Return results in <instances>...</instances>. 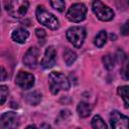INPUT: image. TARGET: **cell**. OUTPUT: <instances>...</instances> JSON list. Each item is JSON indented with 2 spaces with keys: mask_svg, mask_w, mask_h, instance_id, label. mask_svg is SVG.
Segmentation results:
<instances>
[{
  "mask_svg": "<svg viewBox=\"0 0 129 129\" xmlns=\"http://www.w3.org/2000/svg\"><path fill=\"white\" fill-rule=\"evenodd\" d=\"M118 94L120 97H122L125 107L128 108L129 107V102H128V86H122L118 88Z\"/></svg>",
  "mask_w": 129,
  "mask_h": 129,
  "instance_id": "19",
  "label": "cell"
},
{
  "mask_svg": "<svg viewBox=\"0 0 129 129\" xmlns=\"http://www.w3.org/2000/svg\"><path fill=\"white\" fill-rule=\"evenodd\" d=\"M115 62H116L115 55L107 54V55L103 56V63H104V66H105V68L107 70H112L114 68V66H115Z\"/></svg>",
  "mask_w": 129,
  "mask_h": 129,
  "instance_id": "18",
  "label": "cell"
},
{
  "mask_svg": "<svg viewBox=\"0 0 129 129\" xmlns=\"http://www.w3.org/2000/svg\"><path fill=\"white\" fill-rule=\"evenodd\" d=\"M40 100H41V95L37 92H31L25 95V101L29 105L35 106L40 102Z\"/></svg>",
  "mask_w": 129,
  "mask_h": 129,
  "instance_id": "14",
  "label": "cell"
},
{
  "mask_svg": "<svg viewBox=\"0 0 129 129\" xmlns=\"http://www.w3.org/2000/svg\"><path fill=\"white\" fill-rule=\"evenodd\" d=\"M38 55H39V49L36 46H31L28 48V50L25 52L24 57H23V62L26 67L33 69L37 64L38 60Z\"/></svg>",
  "mask_w": 129,
  "mask_h": 129,
  "instance_id": "10",
  "label": "cell"
},
{
  "mask_svg": "<svg viewBox=\"0 0 129 129\" xmlns=\"http://www.w3.org/2000/svg\"><path fill=\"white\" fill-rule=\"evenodd\" d=\"M6 78H7V72L5 71L4 68L0 67V81H4L6 80Z\"/></svg>",
  "mask_w": 129,
  "mask_h": 129,
  "instance_id": "25",
  "label": "cell"
},
{
  "mask_svg": "<svg viewBox=\"0 0 129 129\" xmlns=\"http://www.w3.org/2000/svg\"><path fill=\"white\" fill-rule=\"evenodd\" d=\"M115 58H117L119 61H121V62H122L124 59H126V55H125V53H124L122 50H120V49H119V50L117 51V54H116Z\"/></svg>",
  "mask_w": 129,
  "mask_h": 129,
  "instance_id": "24",
  "label": "cell"
},
{
  "mask_svg": "<svg viewBox=\"0 0 129 129\" xmlns=\"http://www.w3.org/2000/svg\"><path fill=\"white\" fill-rule=\"evenodd\" d=\"M8 88L6 86H0V106L3 105L8 97Z\"/></svg>",
  "mask_w": 129,
  "mask_h": 129,
  "instance_id": "21",
  "label": "cell"
},
{
  "mask_svg": "<svg viewBox=\"0 0 129 129\" xmlns=\"http://www.w3.org/2000/svg\"><path fill=\"white\" fill-rule=\"evenodd\" d=\"M111 127L114 129H127L129 126V119L127 116L122 115L120 112L114 110L110 115Z\"/></svg>",
  "mask_w": 129,
  "mask_h": 129,
  "instance_id": "7",
  "label": "cell"
},
{
  "mask_svg": "<svg viewBox=\"0 0 129 129\" xmlns=\"http://www.w3.org/2000/svg\"><path fill=\"white\" fill-rule=\"evenodd\" d=\"M87 14V6L83 3H76L73 4L68 12H67V18L72 22H81L86 18Z\"/></svg>",
  "mask_w": 129,
  "mask_h": 129,
  "instance_id": "6",
  "label": "cell"
},
{
  "mask_svg": "<svg viewBox=\"0 0 129 129\" xmlns=\"http://www.w3.org/2000/svg\"><path fill=\"white\" fill-rule=\"evenodd\" d=\"M56 61V51L55 48L50 45L45 49L44 55L41 60V67L44 69H50L55 64Z\"/></svg>",
  "mask_w": 129,
  "mask_h": 129,
  "instance_id": "11",
  "label": "cell"
},
{
  "mask_svg": "<svg viewBox=\"0 0 129 129\" xmlns=\"http://www.w3.org/2000/svg\"><path fill=\"white\" fill-rule=\"evenodd\" d=\"M19 124L18 116L14 112H6L3 113L0 117V127L4 129L16 128Z\"/></svg>",
  "mask_w": 129,
  "mask_h": 129,
  "instance_id": "9",
  "label": "cell"
},
{
  "mask_svg": "<svg viewBox=\"0 0 129 129\" xmlns=\"http://www.w3.org/2000/svg\"><path fill=\"white\" fill-rule=\"evenodd\" d=\"M107 41V32L105 30H101L95 37V40H94V43L96 46L98 47H102Z\"/></svg>",
  "mask_w": 129,
  "mask_h": 129,
  "instance_id": "17",
  "label": "cell"
},
{
  "mask_svg": "<svg viewBox=\"0 0 129 129\" xmlns=\"http://www.w3.org/2000/svg\"><path fill=\"white\" fill-rule=\"evenodd\" d=\"M68 40L77 48L81 47L86 38V29L82 26H73L67 31Z\"/></svg>",
  "mask_w": 129,
  "mask_h": 129,
  "instance_id": "5",
  "label": "cell"
},
{
  "mask_svg": "<svg viewBox=\"0 0 129 129\" xmlns=\"http://www.w3.org/2000/svg\"><path fill=\"white\" fill-rule=\"evenodd\" d=\"M35 15H36V19L37 21L46 26L47 28L51 29V30H55L58 28L59 24H58V20L56 19V17L49 13L43 6H37L36 8V11H35Z\"/></svg>",
  "mask_w": 129,
  "mask_h": 129,
  "instance_id": "3",
  "label": "cell"
},
{
  "mask_svg": "<svg viewBox=\"0 0 129 129\" xmlns=\"http://www.w3.org/2000/svg\"><path fill=\"white\" fill-rule=\"evenodd\" d=\"M92 10L95 15L102 21H110L114 18V11L101 0H94L92 3Z\"/></svg>",
  "mask_w": 129,
  "mask_h": 129,
  "instance_id": "4",
  "label": "cell"
},
{
  "mask_svg": "<svg viewBox=\"0 0 129 129\" xmlns=\"http://www.w3.org/2000/svg\"><path fill=\"white\" fill-rule=\"evenodd\" d=\"M77 111H78V113L81 117L86 118V117L90 116V114L92 113V106L89 103L80 102L78 107H77Z\"/></svg>",
  "mask_w": 129,
  "mask_h": 129,
  "instance_id": "13",
  "label": "cell"
},
{
  "mask_svg": "<svg viewBox=\"0 0 129 129\" xmlns=\"http://www.w3.org/2000/svg\"><path fill=\"white\" fill-rule=\"evenodd\" d=\"M63 59L68 66H72L77 59V53L74 50L67 48L63 52Z\"/></svg>",
  "mask_w": 129,
  "mask_h": 129,
  "instance_id": "15",
  "label": "cell"
},
{
  "mask_svg": "<svg viewBox=\"0 0 129 129\" xmlns=\"http://www.w3.org/2000/svg\"><path fill=\"white\" fill-rule=\"evenodd\" d=\"M121 75H122V77H123L125 80L128 79V77H127V67H126V66L123 68V70H121Z\"/></svg>",
  "mask_w": 129,
  "mask_h": 129,
  "instance_id": "26",
  "label": "cell"
},
{
  "mask_svg": "<svg viewBox=\"0 0 129 129\" xmlns=\"http://www.w3.org/2000/svg\"><path fill=\"white\" fill-rule=\"evenodd\" d=\"M48 85L49 90L53 95H56L59 91H68L70 89V82L68 78L59 72H52L49 74Z\"/></svg>",
  "mask_w": 129,
  "mask_h": 129,
  "instance_id": "1",
  "label": "cell"
},
{
  "mask_svg": "<svg viewBox=\"0 0 129 129\" xmlns=\"http://www.w3.org/2000/svg\"><path fill=\"white\" fill-rule=\"evenodd\" d=\"M121 32H122V34H124V35H127V34H128V32H129V22H128V21H126V22L121 26Z\"/></svg>",
  "mask_w": 129,
  "mask_h": 129,
  "instance_id": "23",
  "label": "cell"
},
{
  "mask_svg": "<svg viewBox=\"0 0 129 129\" xmlns=\"http://www.w3.org/2000/svg\"><path fill=\"white\" fill-rule=\"evenodd\" d=\"M50 5L52 8L59 12H62L66 7V3L63 0H50Z\"/></svg>",
  "mask_w": 129,
  "mask_h": 129,
  "instance_id": "20",
  "label": "cell"
},
{
  "mask_svg": "<svg viewBox=\"0 0 129 129\" xmlns=\"http://www.w3.org/2000/svg\"><path fill=\"white\" fill-rule=\"evenodd\" d=\"M34 81H35L34 76L26 72H19L15 78L16 85L23 90H28L32 88L34 85Z\"/></svg>",
  "mask_w": 129,
  "mask_h": 129,
  "instance_id": "8",
  "label": "cell"
},
{
  "mask_svg": "<svg viewBox=\"0 0 129 129\" xmlns=\"http://www.w3.org/2000/svg\"><path fill=\"white\" fill-rule=\"evenodd\" d=\"M29 3L27 0H5L7 12L15 18L23 17L28 10Z\"/></svg>",
  "mask_w": 129,
  "mask_h": 129,
  "instance_id": "2",
  "label": "cell"
},
{
  "mask_svg": "<svg viewBox=\"0 0 129 129\" xmlns=\"http://www.w3.org/2000/svg\"><path fill=\"white\" fill-rule=\"evenodd\" d=\"M92 127L95 128V129H107V125L106 123L104 122V120L102 119L101 116L99 115H95L92 119Z\"/></svg>",
  "mask_w": 129,
  "mask_h": 129,
  "instance_id": "16",
  "label": "cell"
},
{
  "mask_svg": "<svg viewBox=\"0 0 129 129\" xmlns=\"http://www.w3.org/2000/svg\"><path fill=\"white\" fill-rule=\"evenodd\" d=\"M35 34H36V36H37L39 39H43V38L46 36L45 30H43V29H41V28H37V29L35 30Z\"/></svg>",
  "mask_w": 129,
  "mask_h": 129,
  "instance_id": "22",
  "label": "cell"
},
{
  "mask_svg": "<svg viewBox=\"0 0 129 129\" xmlns=\"http://www.w3.org/2000/svg\"><path fill=\"white\" fill-rule=\"evenodd\" d=\"M28 36H29L28 31L25 28H22V27L14 29L13 32H12V35H11L12 39L15 42H18V43H24L26 41V39L28 38Z\"/></svg>",
  "mask_w": 129,
  "mask_h": 129,
  "instance_id": "12",
  "label": "cell"
}]
</instances>
